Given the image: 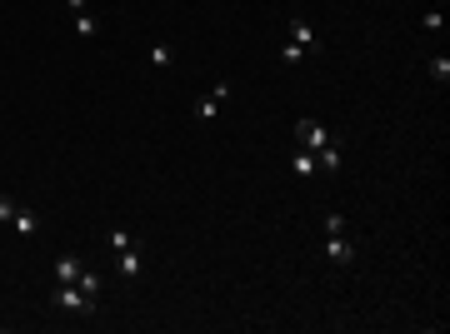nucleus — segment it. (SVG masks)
Instances as JSON below:
<instances>
[{
  "mask_svg": "<svg viewBox=\"0 0 450 334\" xmlns=\"http://www.w3.org/2000/svg\"><path fill=\"white\" fill-rule=\"evenodd\" d=\"M75 284H80V289H85V294H90V299H95V294H100V274H90V269H80V279H75Z\"/></svg>",
  "mask_w": 450,
  "mask_h": 334,
  "instance_id": "15",
  "label": "nucleus"
},
{
  "mask_svg": "<svg viewBox=\"0 0 450 334\" xmlns=\"http://www.w3.org/2000/svg\"><path fill=\"white\" fill-rule=\"evenodd\" d=\"M16 210H21V205H16L11 195H0V225H11V220H16Z\"/></svg>",
  "mask_w": 450,
  "mask_h": 334,
  "instance_id": "17",
  "label": "nucleus"
},
{
  "mask_svg": "<svg viewBox=\"0 0 450 334\" xmlns=\"http://www.w3.org/2000/svg\"><path fill=\"white\" fill-rule=\"evenodd\" d=\"M286 41H291V45H300L305 55H320V36H315V26H310L305 16H295V21H291V36H286Z\"/></svg>",
  "mask_w": 450,
  "mask_h": 334,
  "instance_id": "2",
  "label": "nucleus"
},
{
  "mask_svg": "<svg viewBox=\"0 0 450 334\" xmlns=\"http://www.w3.org/2000/svg\"><path fill=\"white\" fill-rule=\"evenodd\" d=\"M295 135H300V150H310V155H315V150H325V145L335 140L320 120H300V125H295Z\"/></svg>",
  "mask_w": 450,
  "mask_h": 334,
  "instance_id": "3",
  "label": "nucleus"
},
{
  "mask_svg": "<svg viewBox=\"0 0 450 334\" xmlns=\"http://www.w3.org/2000/svg\"><path fill=\"white\" fill-rule=\"evenodd\" d=\"M195 115H200V120H215V115H220V100H215V95H200V100H195Z\"/></svg>",
  "mask_w": 450,
  "mask_h": 334,
  "instance_id": "10",
  "label": "nucleus"
},
{
  "mask_svg": "<svg viewBox=\"0 0 450 334\" xmlns=\"http://www.w3.org/2000/svg\"><path fill=\"white\" fill-rule=\"evenodd\" d=\"M66 6H70V16H80V11L90 6V0H66Z\"/></svg>",
  "mask_w": 450,
  "mask_h": 334,
  "instance_id": "19",
  "label": "nucleus"
},
{
  "mask_svg": "<svg viewBox=\"0 0 450 334\" xmlns=\"http://www.w3.org/2000/svg\"><path fill=\"white\" fill-rule=\"evenodd\" d=\"M130 244H135V239H130V230H120V225H115V230H110V249H130Z\"/></svg>",
  "mask_w": 450,
  "mask_h": 334,
  "instance_id": "16",
  "label": "nucleus"
},
{
  "mask_svg": "<svg viewBox=\"0 0 450 334\" xmlns=\"http://www.w3.org/2000/svg\"><path fill=\"white\" fill-rule=\"evenodd\" d=\"M51 304H56V309H66V314H95V299H90L80 284H56Z\"/></svg>",
  "mask_w": 450,
  "mask_h": 334,
  "instance_id": "1",
  "label": "nucleus"
},
{
  "mask_svg": "<svg viewBox=\"0 0 450 334\" xmlns=\"http://www.w3.org/2000/svg\"><path fill=\"white\" fill-rule=\"evenodd\" d=\"M281 60H286V65H300V60H305V50H300V45H291V41H281Z\"/></svg>",
  "mask_w": 450,
  "mask_h": 334,
  "instance_id": "14",
  "label": "nucleus"
},
{
  "mask_svg": "<svg viewBox=\"0 0 450 334\" xmlns=\"http://www.w3.org/2000/svg\"><path fill=\"white\" fill-rule=\"evenodd\" d=\"M291 170H295L300 180H315V175H320V165H315L310 150H295V155H291Z\"/></svg>",
  "mask_w": 450,
  "mask_h": 334,
  "instance_id": "7",
  "label": "nucleus"
},
{
  "mask_svg": "<svg viewBox=\"0 0 450 334\" xmlns=\"http://www.w3.org/2000/svg\"><path fill=\"white\" fill-rule=\"evenodd\" d=\"M170 60H175V50H170V45H155V50H150V65H155V70H165Z\"/></svg>",
  "mask_w": 450,
  "mask_h": 334,
  "instance_id": "13",
  "label": "nucleus"
},
{
  "mask_svg": "<svg viewBox=\"0 0 450 334\" xmlns=\"http://www.w3.org/2000/svg\"><path fill=\"white\" fill-rule=\"evenodd\" d=\"M11 225H16L21 235H36V230H41V220H36L31 210H16V220H11Z\"/></svg>",
  "mask_w": 450,
  "mask_h": 334,
  "instance_id": "11",
  "label": "nucleus"
},
{
  "mask_svg": "<svg viewBox=\"0 0 450 334\" xmlns=\"http://www.w3.org/2000/svg\"><path fill=\"white\" fill-rule=\"evenodd\" d=\"M325 254H330V264H340V269L355 264V244H350L345 235H325Z\"/></svg>",
  "mask_w": 450,
  "mask_h": 334,
  "instance_id": "4",
  "label": "nucleus"
},
{
  "mask_svg": "<svg viewBox=\"0 0 450 334\" xmlns=\"http://www.w3.org/2000/svg\"><path fill=\"white\" fill-rule=\"evenodd\" d=\"M315 165H320V170H325V175H335V170H340V165H345V150H340V145H335V140H330V145H325V150H315Z\"/></svg>",
  "mask_w": 450,
  "mask_h": 334,
  "instance_id": "5",
  "label": "nucleus"
},
{
  "mask_svg": "<svg viewBox=\"0 0 450 334\" xmlns=\"http://www.w3.org/2000/svg\"><path fill=\"white\" fill-rule=\"evenodd\" d=\"M80 279V254H61L56 259V284H75Z\"/></svg>",
  "mask_w": 450,
  "mask_h": 334,
  "instance_id": "6",
  "label": "nucleus"
},
{
  "mask_svg": "<svg viewBox=\"0 0 450 334\" xmlns=\"http://www.w3.org/2000/svg\"><path fill=\"white\" fill-rule=\"evenodd\" d=\"M430 80H435V85H445V80H450V60H445V55H435V60H430Z\"/></svg>",
  "mask_w": 450,
  "mask_h": 334,
  "instance_id": "12",
  "label": "nucleus"
},
{
  "mask_svg": "<svg viewBox=\"0 0 450 334\" xmlns=\"http://www.w3.org/2000/svg\"><path fill=\"white\" fill-rule=\"evenodd\" d=\"M115 264H120V279H140V254H135V244H130V249H115Z\"/></svg>",
  "mask_w": 450,
  "mask_h": 334,
  "instance_id": "8",
  "label": "nucleus"
},
{
  "mask_svg": "<svg viewBox=\"0 0 450 334\" xmlns=\"http://www.w3.org/2000/svg\"><path fill=\"white\" fill-rule=\"evenodd\" d=\"M75 36H80V41H95V36H100V26L90 21V11H80V16H75Z\"/></svg>",
  "mask_w": 450,
  "mask_h": 334,
  "instance_id": "9",
  "label": "nucleus"
},
{
  "mask_svg": "<svg viewBox=\"0 0 450 334\" xmlns=\"http://www.w3.org/2000/svg\"><path fill=\"white\" fill-rule=\"evenodd\" d=\"M325 235H345V220L340 215H325Z\"/></svg>",
  "mask_w": 450,
  "mask_h": 334,
  "instance_id": "18",
  "label": "nucleus"
}]
</instances>
